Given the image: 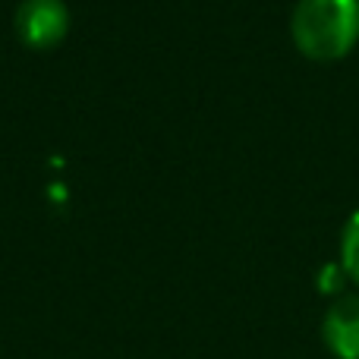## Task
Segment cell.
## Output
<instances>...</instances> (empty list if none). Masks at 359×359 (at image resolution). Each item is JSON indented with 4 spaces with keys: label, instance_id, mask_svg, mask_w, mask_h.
I'll return each instance as SVG.
<instances>
[{
    "label": "cell",
    "instance_id": "cell-1",
    "mask_svg": "<svg viewBox=\"0 0 359 359\" xmlns=\"http://www.w3.org/2000/svg\"><path fill=\"white\" fill-rule=\"evenodd\" d=\"M293 38L316 60L344 57L359 38V0H299Z\"/></svg>",
    "mask_w": 359,
    "mask_h": 359
},
{
    "label": "cell",
    "instance_id": "cell-2",
    "mask_svg": "<svg viewBox=\"0 0 359 359\" xmlns=\"http://www.w3.org/2000/svg\"><path fill=\"white\" fill-rule=\"evenodd\" d=\"M16 29L32 48H48L67 32V6L60 0H25L16 13Z\"/></svg>",
    "mask_w": 359,
    "mask_h": 359
},
{
    "label": "cell",
    "instance_id": "cell-3",
    "mask_svg": "<svg viewBox=\"0 0 359 359\" xmlns=\"http://www.w3.org/2000/svg\"><path fill=\"white\" fill-rule=\"evenodd\" d=\"M322 337L337 359H359V297H341L328 306Z\"/></svg>",
    "mask_w": 359,
    "mask_h": 359
},
{
    "label": "cell",
    "instance_id": "cell-4",
    "mask_svg": "<svg viewBox=\"0 0 359 359\" xmlns=\"http://www.w3.org/2000/svg\"><path fill=\"white\" fill-rule=\"evenodd\" d=\"M341 268L359 284V211H353L341 240Z\"/></svg>",
    "mask_w": 359,
    "mask_h": 359
}]
</instances>
